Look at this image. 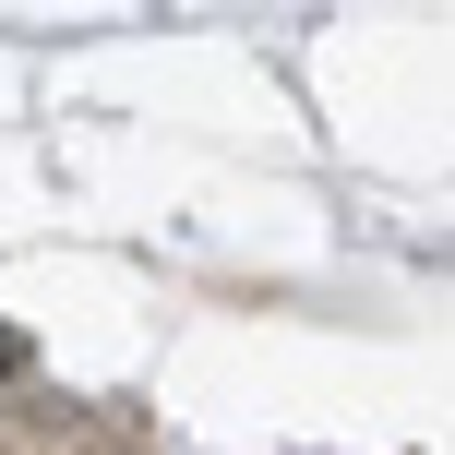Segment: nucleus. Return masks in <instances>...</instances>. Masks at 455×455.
I'll return each instance as SVG.
<instances>
[{
  "label": "nucleus",
  "instance_id": "obj_1",
  "mask_svg": "<svg viewBox=\"0 0 455 455\" xmlns=\"http://www.w3.org/2000/svg\"><path fill=\"white\" fill-rule=\"evenodd\" d=\"M0 371H24V336H0Z\"/></svg>",
  "mask_w": 455,
  "mask_h": 455
}]
</instances>
